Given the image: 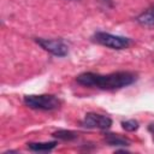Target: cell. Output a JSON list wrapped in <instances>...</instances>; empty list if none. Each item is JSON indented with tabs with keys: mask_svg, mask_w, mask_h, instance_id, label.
Returning <instances> with one entry per match:
<instances>
[{
	"mask_svg": "<svg viewBox=\"0 0 154 154\" xmlns=\"http://www.w3.org/2000/svg\"><path fill=\"white\" fill-rule=\"evenodd\" d=\"M137 79V75L130 71H118L107 75L83 72L76 77L77 83L89 87L97 88L102 90H117L132 84Z\"/></svg>",
	"mask_w": 154,
	"mask_h": 154,
	"instance_id": "1",
	"label": "cell"
},
{
	"mask_svg": "<svg viewBox=\"0 0 154 154\" xmlns=\"http://www.w3.org/2000/svg\"><path fill=\"white\" fill-rule=\"evenodd\" d=\"M23 101L28 107L34 109H40V111H53L59 108L61 105L60 99L52 94L25 95Z\"/></svg>",
	"mask_w": 154,
	"mask_h": 154,
	"instance_id": "2",
	"label": "cell"
},
{
	"mask_svg": "<svg viewBox=\"0 0 154 154\" xmlns=\"http://www.w3.org/2000/svg\"><path fill=\"white\" fill-rule=\"evenodd\" d=\"M94 41L97 43L108 47L111 49H125L131 45V40L124 36L113 35L105 31H97L94 34Z\"/></svg>",
	"mask_w": 154,
	"mask_h": 154,
	"instance_id": "3",
	"label": "cell"
},
{
	"mask_svg": "<svg viewBox=\"0 0 154 154\" xmlns=\"http://www.w3.org/2000/svg\"><path fill=\"white\" fill-rule=\"evenodd\" d=\"M81 125L87 129H100V130H107L112 125V119L107 116L89 112L84 116V118L81 122Z\"/></svg>",
	"mask_w": 154,
	"mask_h": 154,
	"instance_id": "4",
	"label": "cell"
},
{
	"mask_svg": "<svg viewBox=\"0 0 154 154\" xmlns=\"http://www.w3.org/2000/svg\"><path fill=\"white\" fill-rule=\"evenodd\" d=\"M36 42L47 52L57 57H65L69 53V47L63 40L58 38H36Z\"/></svg>",
	"mask_w": 154,
	"mask_h": 154,
	"instance_id": "5",
	"label": "cell"
},
{
	"mask_svg": "<svg viewBox=\"0 0 154 154\" xmlns=\"http://www.w3.org/2000/svg\"><path fill=\"white\" fill-rule=\"evenodd\" d=\"M103 140L108 146H113V147H128V146H130L129 138L120 136L119 134L107 132V134H105Z\"/></svg>",
	"mask_w": 154,
	"mask_h": 154,
	"instance_id": "6",
	"label": "cell"
},
{
	"mask_svg": "<svg viewBox=\"0 0 154 154\" xmlns=\"http://www.w3.org/2000/svg\"><path fill=\"white\" fill-rule=\"evenodd\" d=\"M137 23L143 26H154V6H150L146 11H143L137 18Z\"/></svg>",
	"mask_w": 154,
	"mask_h": 154,
	"instance_id": "7",
	"label": "cell"
},
{
	"mask_svg": "<svg viewBox=\"0 0 154 154\" xmlns=\"http://www.w3.org/2000/svg\"><path fill=\"white\" fill-rule=\"evenodd\" d=\"M26 144L28 148L32 152H51L57 147L58 143L57 141H52V142H30Z\"/></svg>",
	"mask_w": 154,
	"mask_h": 154,
	"instance_id": "8",
	"label": "cell"
},
{
	"mask_svg": "<svg viewBox=\"0 0 154 154\" xmlns=\"http://www.w3.org/2000/svg\"><path fill=\"white\" fill-rule=\"evenodd\" d=\"M52 136L54 138L60 140V141H73V140L77 138V132L76 131H72V130L61 129V130H58V131L53 132Z\"/></svg>",
	"mask_w": 154,
	"mask_h": 154,
	"instance_id": "9",
	"label": "cell"
},
{
	"mask_svg": "<svg viewBox=\"0 0 154 154\" xmlns=\"http://www.w3.org/2000/svg\"><path fill=\"white\" fill-rule=\"evenodd\" d=\"M138 122L135 120V119H129V120H125V122H122V128L125 130V131H129V132H132V131H136L138 129Z\"/></svg>",
	"mask_w": 154,
	"mask_h": 154,
	"instance_id": "10",
	"label": "cell"
}]
</instances>
